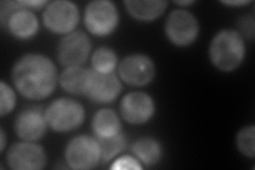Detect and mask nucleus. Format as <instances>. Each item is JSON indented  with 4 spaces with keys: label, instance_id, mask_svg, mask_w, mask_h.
Returning <instances> with one entry per match:
<instances>
[{
    "label": "nucleus",
    "instance_id": "f257e3e1",
    "mask_svg": "<svg viewBox=\"0 0 255 170\" xmlns=\"http://www.w3.org/2000/svg\"><path fill=\"white\" fill-rule=\"evenodd\" d=\"M11 77L17 92L32 101H41L50 97L59 81L54 63L42 53L21 55L14 64Z\"/></svg>",
    "mask_w": 255,
    "mask_h": 170
},
{
    "label": "nucleus",
    "instance_id": "f03ea898",
    "mask_svg": "<svg viewBox=\"0 0 255 170\" xmlns=\"http://www.w3.org/2000/svg\"><path fill=\"white\" fill-rule=\"evenodd\" d=\"M209 58L216 69L232 72L242 65L246 58V40L236 30H220L211 40Z\"/></svg>",
    "mask_w": 255,
    "mask_h": 170
},
{
    "label": "nucleus",
    "instance_id": "7ed1b4c3",
    "mask_svg": "<svg viewBox=\"0 0 255 170\" xmlns=\"http://www.w3.org/2000/svg\"><path fill=\"white\" fill-rule=\"evenodd\" d=\"M48 127L57 133L73 132L85 120V109L79 101L62 97L53 100L45 110Z\"/></svg>",
    "mask_w": 255,
    "mask_h": 170
},
{
    "label": "nucleus",
    "instance_id": "20e7f679",
    "mask_svg": "<svg viewBox=\"0 0 255 170\" xmlns=\"http://www.w3.org/2000/svg\"><path fill=\"white\" fill-rule=\"evenodd\" d=\"M119 23L117 5L110 0H94L86 4L84 25L89 33L97 37L113 34Z\"/></svg>",
    "mask_w": 255,
    "mask_h": 170
},
{
    "label": "nucleus",
    "instance_id": "39448f33",
    "mask_svg": "<svg viewBox=\"0 0 255 170\" xmlns=\"http://www.w3.org/2000/svg\"><path fill=\"white\" fill-rule=\"evenodd\" d=\"M164 31L169 43L184 48L197 40L200 33V23L195 14L184 9H175L167 17Z\"/></svg>",
    "mask_w": 255,
    "mask_h": 170
},
{
    "label": "nucleus",
    "instance_id": "423d86ee",
    "mask_svg": "<svg viewBox=\"0 0 255 170\" xmlns=\"http://www.w3.org/2000/svg\"><path fill=\"white\" fill-rule=\"evenodd\" d=\"M64 157L68 167L71 169H94L101 163L99 142L91 135L75 136L67 143Z\"/></svg>",
    "mask_w": 255,
    "mask_h": 170
},
{
    "label": "nucleus",
    "instance_id": "0eeeda50",
    "mask_svg": "<svg viewBox=\"0 0 255 170\" xmlns=\"http://www.w3.org/2000/svg\"><path fill=\"white\" fill-rule=\"evenodd\" d=\"M80 21L78 5L68 0H55L48 2L43 12L45 28L54 34L67 35L76 31Z\"/></svg>",
    "mask_w": 255,
    "mask_h": 170
},
{
    "label": "nucleus",
    "instance_id": "6e6552de",
    "mask_svg": "<svg viewBox=\"0 0 255 170\" xmlns=\"http://www.w3.org/2000/svg\"><path fill=\"white\" fill-rule=\"evenodd\" d=\"M119 78L128 85L141 87L152 82L156 68L153 60L143 53L126 55L118 64Z\"/></svg>",
    "mask_w": 255,
    "mask_h": 170
},
{
    "label": "nucleus",
    "instance_id": "1a4fd4ad",
    "mask_svg": "<svg viewBox=\"0 0 255 170\" xmlns=\"http://www.w3.org/2000/svg\"><path fill=\"white\" fill-rule=\"evenodd\" d=\"M92 51V40L83 31L64 35L57 47L58 61L64 67L82 66Z\"/></svg>",
    "mask_w": 255,
    "mask_h": 170
},
{
    "label": "nucleus",
    "instance_id": "9d476101",
    "mask_svg": "<svg viewBox=\"0 0 255 170\" xmlns=\"http://www.w3.org/2000/svg\"><path fill=\"white\" fill-rule=\"evenodd\" d=\"M156 111L154 99L143 92H131L125 95L119 104V113L128 124L145 125L153 118Z\"/></svg>",
    "mask_w": 255,
    "mask_h": 170
},
{
    "label": "nucleus",
    "instance_id": "9b49d317",
    "mask_svg": "<svg viewBox=\"0 0 255 170\" xmlns=\"http://www.w3.org/2000/svg\"><path fill=\"white\" fill-rule=\"evenodd\" d=\"M6 163L14 170H39L47 165L45 149L35 142L13 144L6 153Z\"/></svg>",
    "mask_w": 255,
    "mask_h": 170
},
{
    "label": "nucleus",
    "instance_id": "f8f14e48",
    "mask_svg": "<svg viewBox=\"0 0 255 170\" xmlns=\"http://www.w3.org/2000/svg\"><path fill=\"white\" fill-rule=\"evenodd\" d=\"M45 111L38 105L27 107L18 113L14 123V130L21 141L37 142L45 136L47 129Z\"/></svg>",
    "mask_w": 255,
    "mask_h": 170
},
{
    "label": "nucleus",
    "instance_id": "ddd939ff",
    "mask_svg": "<svg viewBox=\"0 0 255 170\" xmlns=\"http://www.w3.org/2000/svg\"><path fill=\"white\" fill-rule=\"evenodd\" d=\"M123 92V83L115 72L98 74L94 71L90 90L86 97L96 104H109L114 102Z\"/></svg>",
    "mask_w": 255,
    "mask_h": 170
},
{
    "label": "nucleus",
    "instance_id": "4468645a",
    "mask_svg": "<svg viewBox=\"0 0 255 170\" xmlns=\"http://www.w3.org/2000/svg\"><path fill=\"white\" fill-rule=\"evenodd\" d=\"M3 29H5L16 39L29 40L37 34L39 22L33 11L26 9L25 6L21 5L20 9L15 11L10 16Z\"/></svg>",
    "mask_w": 255,
    "mask_h": 170
},
{
    "label": "nucleus",
    "instance_id": "2eb2a0df",
    "mask_svg": "<svg viewBox=\"0 0 255 170\" xmlns=\"http://www.w3.org/2000/svg\"><path fill=\"white\" fill-rule=\"evenodd\" d=\"M94 70L83 66L64 68L59 77L63 91L75 96H86L90 90Z\"/></svg>",
    "mask_w": 255,
    "mask_h": 170
},
{
    "label": "nucleus",
    "instance_id": "dca6fc26",
    "mask_svg": "<svg viewBox=\"0 0 255 170\" xmlns=\"http://www.w3.org/2000/svg\"><path fill=\"white\" fill-rule=\"evenodd\" d=\"M127 12L132 18L142 22H151L158 19L165 13L168 2L164 0H152V1H124Z\"/></svg>",
    "mask_w": 255,
    "mask_h": 170
},
{
    "label": "nucleus",
    "instance_id": "f3484780",
    "mask_svg": "<svg viewBox=\"0 0 255 170\" xmlns=\"http://www.w3.org/2000/svg\"><path fill=\"white\" fill-rule=\"evenodd\" d=\"M132 155L136 158L143 167H152L159 163L163 157L161 143L153 137H139L131 145Z\"/></svg>",
    "mask_w": 255,
    "mask_h": 170
},
{
    "label": "nucleus",
    "instance_id": "a211bd4d",
    "mask_svg": "<svg viewBox=\"0 0 255 170\" xmlns=\"http://www.w3.org/2000/svg\"><path fill=\"white\" fill-rule=\"evenodd\" d=\"M92 129L97 139H107L122 132V120L114 110L101 109L93 116Z\"/></svg>",
    "mask_w": 255,
    "mask_h": 170
},
{
    "label": "nucleus",
    "instance_id": "6ab92c4d",
    "mask_svg": "<svg viewBox=\"0 0 255 170\" xmlns=\"http://www.w3.org/2000/svg\"><path fill=\"white\" fill-rule=\"evenodd\" d=\"M92 69L98 74H113L118 67V56L110 47H99L92 56Z\"/></svg>",
    "mask_w": 255,
    "mask_h": 170
},
{
    "label": "nucleus",
    "instance_id": "aec40b11",
    "mask_svg": "<svg viewBox=\"0 0 255 170\" xmlns=\"http://www.w3.org/2000/svg\"><path fill=\"white\" fill-rule=\"evenodd\" d=\"M97 139V137H96ZM101 149V162L109 163L114 160L128 148V140L126 135L121 132L117 135L107 137V139H97Z\"/></svg>",
    "mask_w": 255,
    "mask_h": 170
},
{
    "label": "nucleus",
    "instance_id": "412c9836",
    "mask_svg": "<svg viewBox=\"0 0 255 170\" xmlns=\"http://www.w3.org/2000/svg\"><path fill=\"white\" fill-rule=\"evenodd\" d=\"M236 147L243 156L249 159L255 157V126L242 128L236 135Z\"/></svg>",
    "mask_w": 255,
    "mask_h": 170
},
{
    "label": "nucleus",
    "instance_id": "4be33fe9",
    "mask_svg": "<svg viewBox=\"0 0 255 170\" xmlns=\"http://www.w3.org/2000/svg\"><path fill=\"white\" fill-rule=\"evenodd\" d=\"M16 107V94L13 88L5 83L0 82V116L9 115Z\"/></svg>",
    "mask_w": 255,
    "mask_h": 170
},
{
    "label": "nucleus",
    "instance_id": "5701e85b",
    "mask_svg": "<svg viewBox=\"0 0 255 170\" xmlns=\"http://www.w3.org/2000/svg\"><path fill=\"white\" fill-rule=\"evenodd\" d=\"M239 34L245 40H249L250 43L254 42L255 37V19L253 14H246L237 20V30Z\"/></svg>",
    "mask_w": 255,
    "mask_h": 170
},
{
    "label": "nucleus",
    "instance_id": "b1692460",
    "mask_svg": "<svg viewBox=\"0 0 255 170\" xmlns=\"http://www.w3.org/2000/svg\"><path fill=\"white\" fill-rule=\"evenodd\" d=\"M110 168L114 170H140L143 168V166L134 156L128 155L119 156V158L113 162Z\"/></svg>",
    "mask_w": 255,
    "mask_h": 170
},
{
    "label": "nucleus",
    "instance_id": "393cba45",
    "mask_svg": "<svg viewBox=\"0 0 255 170\" xmlns=\"http://www.w3.org/2000/svg\"><path fill=\"white\" fill-rule=\"evenodd\" d=\"M21 4L19 1H1L0 2V22L1 27L4 28L10 16L18 9H20Z\"/></svg>",
    "mask_w": 255,
    "mask_h": 170
},
{
    "label": "nucleus",
    "instance_id": "a878e982",
    "mask_svg": "<svg viewBox=\"0 0 255 170\" xmlns=\"http://www.w3.org/2000/svg\"><path fill=\"white\" fill-rule=\"evenodd\" d=\"M48 2L49 1H46V0H23V1H20L22 6H25L26 9H29L31 11H38L41 9H45Z\"/></svg>",
    "mask_w": 255,
    "mask_h": 170
},
{
    "label": "nucleus",
    "instance_id": "bb28decb",
    "mask_svg": "<svg viewBox=\"0 0 255 170\" xmlns=\"http://www.w3.org/2000/svg\"><path fill=\"white\" fill-rule=\"evenodd\" d=\"M222 4H225L227 6H244V5H248L250 3H252V1H250V0H234V1H232V0H230V1H221Z\"/></svg>",
    "mask_w": 255,
    "mask_h": 170
},
{
    "label": "nucleus",
    "instance_id": "cd10ccee",
    "mask_svg": "<svg viewBox=\"0 0 255 170\" xmlns=\"http://www.w3.org/2000/svg\"><path fill=\"white\" fill-rule=\"evenodd\" d=\"M0 141H1L0 142V152H3L6 147V136L2 127L0 129Z\"/></svg>",
    "mask_w": 255,
    "mask_h": 170
},
{
    "label": "nucleus",
    "instance_id": "c85d7f7f",
    "mask_svg": "<svg viewBox=\"0 0 255 170\" xmlns=\"http://www.w3.org/2000/svg\"><path fill=\"white\" fill-rule=\"evenodd\" d=\"M173 3L183 7V6L193 5L194 3H196V1H194V0H183V1H173Z\"/></svg>",
    "mask_w": 255,
    "mask_h": 170
}]
</instances>
